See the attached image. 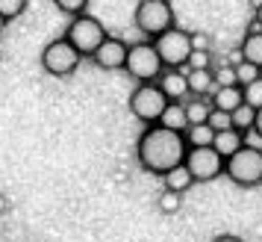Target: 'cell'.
Here are the masks:
<instances>
[{
  "instance_id": "obj_1",
  "label": "cell",
  "mask_w": 262,
  "mask_h": 242,
  "mask_svg": "<svg viewBox=\"0 0 262 242\" xmlns=\"http://www.w3.org/2000/svg\"><path fill=\"white\" fill-rule=\"evenodd\" d=\"M186 139L177 130H168L162 124H144L142 136L136 142V159L147 174L162 177L168 169H174L186 157Z\"/></svg>"
},
{
  "instance_id": "obj_2",
  "label": "cell",
  "mask_w": 262,
  "mask_h": 242,
  "mask_svg": "<svg viewBox=\"0 0 262 242\" xmlns=\"http://www.w3.org/2000/svg\"><path fill=\"white\" fill-rule=\"evenodd\" d=\"M224 174L236 183V186H242V189L259 186L262 183V148L245 142L238 151H233V154L224 159Z\"/></svg>"
},
{
  "instance_id": "obj_3",
  "label": "cell",
  "mask_w": 262,
  "mask_h": 242,
  "mask_svg": "<svg viewBox=\"0 0 262 242\" xmlns=\"http://www.w3.org/2000/svg\"><path fill=\"white\" fill-rule=\"evenodd\" d=\"M162 59L156 53L154 42H136V45H127V59H124V71L130 74L136 83H154L156 77L162 74Z\"/></svg>"
},
{
  "instance_id": "obj_4",
  "label": "cell",
  "mask_w": 262,
  "mask_h": 242,
  "mask_svg": "<svg viewBox=\"0 0 262 242\" xmlns=\"http://www.w3.org/2000/svg\"><path fill=\"white\" fill-rule=\"evenodd\" d=\"M133 21L142 36L156 38L168 27H174V6H171V0H139Z\"/></svg>"
},
{
  "instance_id": "obj_5",
  "label": "cell",
  "mask_w": 262,
  "mask_h": 242,
  "mask_svg": "<svg viewBox=\"0 0 262 242\" xmlns=\"http://www.w3.org/2000/svg\"><path fill=\"white\" fill-rule=\"evenodd\" d=\"M38 62H41V68H45L50 77H71V74L80 68L83 56L77 53V48H74L68 38L59 36V38H53V42L45 45Z\"/></svg>"
},
{
  "instance_id": "obj_6",
  "label": "cell",
  "mask_w": 262,
  "mask_h": 242,
  "mask_svg": "<svg viewBox=\"0 0 262 242\" xmlns=\"http://www.w3.org/2000/svg\"><path fill=\"white\" fill-rule=\"evenodd\" d=\"M65 38L71 42L74 48H77V53L80 56H92L95 53V48L106 38V27L97 21L95 15L89 12H80L71 18V24L65 27Z\"/></svg>"
},
{
  "instance_id": "obj_7",
  "label": "cell",
  "mask_w": 262,
  "mask_h": 242,
  "mask_svg": "<svg viewBox=\"0 0 262 242\" xmlns=\"http://www.w3.org/2000/svg\"><path fill=\"white\" fill-rule=\"evenodd\" d=\"M154 42L156 53H159V59L165 68H183L186 62H189V53H191V33L186 30H180L177 24L168 27L165 33H159Z\"/></svg>"
},
{
  "instance_id": "obj_8",
  "label": "cell",
  "mask_w": 262,
  "mask_h": 242,
  "mask_svg": "<svg viewBox=\"0 0 262 242\" xmlns=\"http://www.w3.org/2000/svg\"><path fill=\"white\" fill-rule=\"evenodd\" d=\"M183 166L189 169V174H191L194 183H209V180H215V177L224 174V157H221L212 145L186 148Z\"/></svg>"
},
{
  "instance_id": "obj_9",
  "label": "cell",
  "mask_w": 262,
  "mask_h": 242,
  "mask_svg": "<svg viewBox=\"0 0 262 242\" xmlns=\"http://www.w3.org/2000/svg\"><path fill=\"white\" fill-rule=\"evenodd\" d=\"M165 107H168V97L162 95V89H159L156 83H139L136 89H133L130 112L142 121V124H156Z\"/></svg>"
},
{
  "instance_id": "obj_10",
  "label": "cell",
  "mask_w": 262,
  "mask_h": 242,
  "mask_svg": "<svg viewBox=\"0 0 262 242\" xmlns=\"http://www.w3.org/2000/svg\"><path fill=\"white\" fill-rule=\"evenodd\" d=\"M100 71H121L124 68V59H127V42L115 36H106L100 45L95 48V53L89 56Z\"/></svg>"
},
{
  "instance_id": "obj_11",
  "label": "cell",
  "mask_w": 262,
  "mask_h": 242,
  "mask_svg": "<svg viewBox=\"0 0 262 242\" xmlns=\"http://www.w3.org/2000/svg\"><path fill=\"white\" fill-rule=\"evenodd\" d=\"M159 89H162V95L168 100H183V97L189 95V83H186V71H180V68H162V74L154 80Z\"/></svg>"
},
{
  "instance_id": "obj_12",
  "label": "cell",
  "mask_w": 262,
  "mask_h": 242,
  "mask_svg": "<svg viewBox=\"0 0 262 242\" xmlns=\"http://www.w3.org/2000/svg\"><path fill=\"white\" fill-rule=\"evenodd\" d=\"M238 53H242V59L250 62V65H256L262 71V27H250L248 36H245V42H242V48H238Z\"/></svg>"
},
{
  "instance_id": "obj_13",
  "label": "cell",
  "mask_w": 262,
  "mask_h": 242,
  "mask_svg": "<svg viewBox=\"0 0 262 242\" xmlns=\"http://www.w3.org/2000/svg\"><path fill=\"white\" fill-rule=\"evenodd\" d=\"M186 83H189V95L206 97L215 89L212 68H189V71H186Z\"/></svg>"
},
{
  "instance_id": "obj_14",
  "label": "cell",
  "mask_w": 262,
  "mask_h": 242,
  "mask_svg": "<svg viewBox=\"0 0 262 242\" xmlns=\"http://www.w3.org/2000/svg\"><path fill=\"white\" fill-rule=\"evenodd\" d=\"M209 95H212L209 107L224 109V112H233V109L242 104V86H215Z\"/></svg>"
},
{
  "instance_id": "obj_15",
  "label": "cell",
  "mask_w": 262,
  "mask_h": 242,
  "mask_svg": "<svg viewBox=\"0 0 262 242\" xmlns=\"http://www.w3.org/2000/svg\"><path fill=\"white\" fill-rule=\"evenodd\" d=\"M245 145V133L242 130H236V127H227V130H215V139H212V148L221 154V157H230L233 151H238V148Z\"/></svg>"
},
{
  "instance_id": "obj_16",
  "label": "cell",
  "mask_w": 262,
  "mask_h": 242,
  "mask_svg": "<svg viewBox=\"0 0 262 242\" xmlns=\"http://www.w3.org/2000/svg\"><path fill=\"white\" fill-rule=\"evenodd\" d=\"M156 124H162V127H168V130L183 133V130L189 127V118H186V107H183V100H168V107L162 109V115H159Z\"/></svg>"
},
{
  "instance_id": "obj_17",
  "label": "cell",
  "mask_w": 262,
  "mask_h": 242,
  "mask_svg": "<svg viewBox=\"0 0 262 242\" xmlns=\"http://www.w3.org/2000/svg\"><path fill=\"white\" fill-rule=\"evenodd\" d=\"M162 183H165V189H171V192H180V195L194 186L189 169H186L183 163H180V166H174V169H168L165 174H162Z\"/></svg>"
},
{
  "instance_id": "obj_18",
  "label": "cell",
  "mask_w": 262,
  "mask_h": 242,
  "mask_svg": "<svg viewBox=\"0 0 262 242\" xmlns=\"http://www.w3.org/2000/svg\"><path fill=\"white\" fill-rule=\"evenodd\" d=\"M183 139H186V145H189V148L212 145V139H215V130L209 127V124H189V127L183 130Z\"/></svg>"
},
{
  "instance_id": "obj_19",
  "label": "cell",
  "mask_w": 262,
  "mask_h": 242,
  "mask_svg": "<svg viewBox=\"0 0 262 242\" xmlns=\"http://www.w3.org/2000/svg\"><path fill=\"white\" fill-rule=\"evenodd\" d=\"M253 115H256V109L248 107V104L242 100V104L230 112V124H233L236 130H242V133H248L250 127H253Z\"/></svg>"
},
{
  "instance_id": "obj_20",
  "label": "cell",
  "mask_w": 262,
  "mask_h": 242,
  "mask_svg": "<svg viewBox=\"0 0 262 242\" xmlns=\"http://www.w3.org/2000/svg\"><path fill=\"white\" fill-rule=\"evenodd\" d=\"M186 107V118H189V124H206V115H209V100H203V97H194V100H189V104H183Z\"/></svg>"
},
{
  "instance_id": "obj_21",
  "label": "cell",
  "mask_w": 262,
  "mask_h": 242,
  "mask_svg": "<svg viewBox=\"0 0 262 242\" xmlns=\"http://www.w3.org/2000/svg\"><path fill=\"white\" fill-rule=\"evenodd\" d=\"M242 100H245L248 107H253V109L262 107V74L256 77V80H250L248 86H242Z\"/></svg>"
},
{
  "instance_id": "obj_22",
  "label": "cell",
  "mask_w": 262,
  "mask_h": 242,
  "mask_svg": "<svg viewBox=\"0 0 262 242\" xmlns=\"http://www.w3.org/2000/svg\"><path fill=\"white\" fill-rule=\"evenodd\" d=\"M156 207H159L162 213H168V216H171V213H177L180 207H183V195L171 192V189H162V195L156 198Z\"/></svg>"
},
{
  "instance_id": "obj_23",
  "label": "cell",
  "mask_w": 262,
  "mask_h": 242,
  "mask_svg": "<svg viewBox=\"0 0 262 242\" xmlns=\"http://www.w3.org/2000/svg\"><path fill=\"white\" fill-rule=\"evenodd\" d=\"M233 68H236V86H248L250 80H256V77L262 74L256 65H250V62H245V59H238Z\"/></svg>"
},
{
  "instance_id": "obj_24",
  "label": "cell",
  "mask_w": 262,
  "mask_h": 242,
  "mask_svg": "<svg viewBox=\"0 0 262 242\" xmlns=\"http://www.w3.org/2000/svg\"><path fill=\"white\" fill-rule=\"evenodd\" d=\"M27 9V0H0V15L6 18V21H15V18H21Z\"/></svg>"
},
{
  "instance_id": "obj_25",
  "label": "cell",
  "mask_w": 262,
  "mask_h": 242,
  "mask_svg": "<svg viewBox=\"0 0 262 242\" xmlns=\"http://www.w3.org/2000/svg\"><path fill=\"white\" fill-rule=\"evenodd\" d=\"M89 3H92V0H53V6H56L62 15H71V18L80 15V12H85Z\"/></svg>"
},
{
  "instance_id": "obj_26",
  "label": "cell",
  "mask_w": 262,
  "mask_h": 242,
  "mask_svg": "<svg viewBox=\"0 0 262 242\" xmlns=\"http://www.w3.org/2000/svg\"><path fill=\"white\" fill-rule=\"evenodd\" d=\"M206 124L212 127V130H227V127H233L230 124V112H224V109H209V115H206Z\"/></svg>"
},
{
  "instance_id": "obj_27",
  "label": "cell",
  "mask_w": 262,
  "mask_h": 242,
  "mask_svg": "<svg viewBox=\"0 0 262 242\" xmlns=\"http://www.w3.org/2000/svg\"><path fill=\"white\" fill-rule=\"evenodd\" d=\"M212 80H215V86H236V68L227 62V65L212 71Z\"/></svg>"
},
{
  "instance_id": "obj_28",
  "label": "cell",
  "mask_w": 262,
  "mask_h": 242,
  "mask_svg": "<svg viewBox=\"0 0 262 242\" xmlns=\"http://www.w3.org/2000/svg\"><path fill=\"white\" fill-rule=\"evenodd\" d=\"M186 65L189 68H209V48H191Z\"/></svg>"
},
{
  "instance_id": "obj_29",
  "label": "cell",
  "mask_w": 262,
  "mask_h": 242,
  "mask_svg": "<svg viewBox=\"0 0 262 242\" xmlns=\"http://www.w3.org/2000/svg\"><path fill=\"white\" fill-rule=\"evenodd\" d=\"M250 130H253V133L262 139V107L256 109V115H253V127H250Z\"/></svg>"
},
{
  "instance_id": "obj_30",
  "label": "cell",
  "mask_w": 262,
  "mask_h": 242,
  "mask_svg": "<svg viewBox=\"0 0 262 242\" xmlns=\"http://www.w3.org/2000/svg\"><path fill=\"white\" fill-rule=\"evenodd\" d=\"M212 242H245L242 236H233V233H221V236H215Z\"/></svg>"
},
{
  "instance_id": "obj_31",
  "label": "cell",
  "mask_w": 262,
  "mask_h": 242,
  "mask_svg": "<svg viewBox=\"0 0 262 242\" xmlns=\"http://www.w3.org/2000/svg\"><path fill=\"white\" fill-rule=\"evenodd\" d=\"M9 213V201H6V195L0 192V216H6Z\"/></svg>"
},
{
  "instance_id": "obj_32",
  "label": "cell",
  "mask_w": 262,
  "mask_h": 242,
  "mask_svg": "<svg viewBox=\"0 0 262 242\" xmlns=\"http://www.w3.org/2000/svg\"><path fill=\"white\" fill-rule=\"evenodd\" d=\"M253 24H256V27H262V3L256 6V15H253Z\"/></svg>"
},
{
  "instance_id": "obj_33",
  "label": "cell",
  "mask_w": 262,
  "mask_h": 242,
  "mask_svg": "<svg viewBox=\"0 0 262 242\" xmlns=\"http://www.w3.org/2000/svg\"><path fill=\"white\" fill-rule=\"evenodd\" d=\"M6 24H9V21H6V18L0 15V36H3V30H6Z\"/></svg>"
},
{
  "instance_id": "obj_34",
  "label": "cell",
  "mask_w": 262,
  "mask_h": 242,
  "mask_svg": "<svg viewBox=\"0 0 262 242\" xmlns=\"http://www.w3.org/2000/svg\"><path fill=\"white\" fill-rule=\"evenodd\" d=\"M0 59H3V53H0Z\"/></svg>"
}]
</instances>
